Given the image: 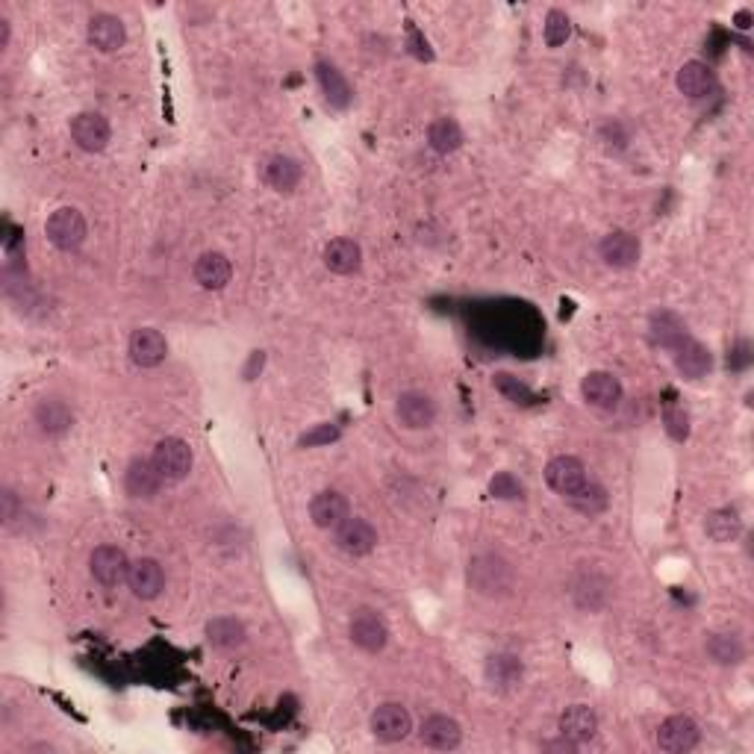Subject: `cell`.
Listing matches in <instances>:
<instances>
[{
	"mask_svg": "<svg viewBox=\"0 0 754 754\" xmlns=\"http://www.w3.org/2000/svg\"><path fill=\"white\" fill-rule=\"evenodd\" d=\"M469 584L481 595H507L513 590V566L498 554H481L469 563Z\"/></svg>",
	"mask_w": 754,
	"mask_h": 754,
	"instance_id": "6da1fadb",
	"label": "cell"
},
{
	"mask_svg": "<svg viewBox=\"0 0 754 754\" xmlns=\"http://www.w3.org/2000/svg\"><path fill=\"white\" fill-rule=\"evenodd\" d=\"M151 460H154V466H157V472H160V478L165 484H180V481L189 478L192 463H195V454H192V448H189L186 439H180V436H165V439L157 442Z\"/></svg>",
	"mask_w": 754,
	"mask_h": 754,
	"instance_id": "7a4b0ae2",
	"label": "cell"
},
{
	"mask_svg": "<svg viewBox=\"0 0 754 754\" xmlns=\"http://www.w3.org/2000/svg\"><path fill=\"white\" fill-rule=\"evenodd\" d=\"M86 233H89L86 218H83V213L77 207H59L45 221L48 242L54 245L56 251H65V254L77 251L86 242Z\"/></svg>",
	"mask_w": 754,
	"mask_h": 754,
	"instance_id": "3957f363",
	"label": "cell"
},
{
	"mask_svg": "<svg viewBox=\"0 0 754 754\" xmlns=\"http://www.w3.org/2000/svg\"><path fill=\"white\" fill-rule=\"evenodd\" d=\"M699 740L701 728L696 725L693 716H684V713H675V716L663 719L660 728H657V749L660 752L687 754L699 746Z\"/></svg>",
	"mask_w": 754,
	"mask_h": 754,
	"instance_id": "277c9868",
	"label": "cell"
},
{
	"mask_svg": "<svg viewBox=\"0 0 754 754\" xmlns=\"http://www.w3.org/2000/svg\"><path fill=\"white\" fill-rule=\"evenodd\" d=\"M369 728L380 743H401L413 731V716L404 704L398 701H383L369 719Z\"/></svg>",
	"mask_w": 754,
	"mask_h": 754,
	"instance_id": "5b68a950",
	"label": "cell"
},
{
	"mask_svg": "<svg viewBox=\"0 0 754 754\" xmlns=\"http://www.w3.org/2000/svg\"><path fill=\"white\" fill-rule=\"evenodd\" d=\"M130 557L124 554V548L118 545H98L89 557V569H92V578L101 584V587H121L127 584V575H130Z\"/></svg>",
	"mask_w": 754,
	"mask_h": 754,
	"instance_id": "8992f818",
	"label": "cell"
},
{
	"mask_svg": "<svg viewBox=\"0 0 754 754\" xmlns=\"http://www.w3.org/2000/svg\"><path fill=\"white\" fill-rule=\"evenodd\" d=\"M71 142L86 151V154H101L107 151L109 139H112V127L101 112H77L71 118Z\"/></svg>",
	"mask_w": 754,
	"mask_h": 754,
	"instance_id": "52a82bcc",
	"label": "cell"
},
{
	"mask_svg": "<svg viewBox=\"0 0 754 754\" xmlns=\"http://www.w3.org/2000/svg\"><path fill=\"white\" fill-rule=\"evenodd\" d=\"M348 634H351V643L357 648H363L366 654H377V651H383L386 643H389V625L372 607H363V610H357L351 616Z\"/></svg>",
	"mask_w": 754,
	"mask_h": 754,
	"instance_id": "ba28073f",
	"label": "cell"
},
{
	"mask_svg": "<svg viewBox=\"0 0 754 754\" xmlns=\"http://www.w3.org/2000/svg\"><path fill=\"white\" fill-rule=\"evenodd\" d=\"M545 484L551 486L557 495L572 498L575 492H581L584 486L590 484V475H587V466H584L578 457L560 454V457H554V460L545 466Z\"/></svg>",
	"mask_w": 754,
	"mask_h": 754,
	"instance_id": "9c48e42d",
	"label": "cell"
},
{
	"mask_svg": "<svg viewBox=\"0 0 754 754\" xmlns=\"http://www.w3.org/2000/svg\"><path fill=\"white\" fill-rule=\"evenodd\" d=\"M598 254H601L604 266H610V269H634L643 257V245H640V236H634L631 230H610L601 239Z\"/></svg>",
	"mask_w": 754,
	"mask_h": 754,
	"instance_id": "30bf717a",
	"label": "cell"
},
{
	"mask_svg": "<svg viewBox=\"0 0 754 754\" xmlns=\"http://www.w3.org/2000/svg\"><path fill=\"white\" fill-rule=\"evenodd\" d=\"M395 416L407 431H425L436 422V401L422 389H407L398 395Z\"/></svg>",
	"mask_w": 754,
	"mask_h": 754,
	"instance_id": "8fae6325",
	"label": "cell"
},
{
	"mask_svg": "<svg viewBox=\"0 0 754 754\" xmlns=\"http://www.w3.org/2000/svg\"><path fill=\"white\" fill-rule=\"evenodd\" d=\"M336 548L345 551L348 557H369L377 548V531L372 522L360 519V516H348L336 531Z\"/></svg>",
	"mask_w": 754,
	"mask_h": 754,
	"instance_id": "7c38bea8",
	"label": "cell"
},
{
	"mask_svg": "<svg viewBox=\"0 0 754 754\" xmlns=\"http://www.w3.org/2000/svg\"><path fill=\"white\" fill-rule=\"evenodd\" d=\"M86 39H89V45H92L95 51H101V54H115V51H121L124 42H127V27H124V21H121L118 15H112V12H98V15H92L89 24H86Z\"/></svg>",
	"mask_w": 754,
	"mask_h": 754,
	"instance_id": "4fadbf2b",
	"label": "cell"
},
{
	"mask_svg": "<svg viewBox=\"0 0 754 754\" xmlns=\"http://www.w3.org/2000/svg\"><path fill=\"white\" fill-rule=\"evenodd\" d=\"M127 354L139 369H157L168 357V342L157 327H139L127 342Z\"/></svg>",
	"mask_w": 754,
	"mask_h": 754,
	"instance_id": "5bb4252c",
	"label": "cell"
},
{
	"mask_svg": "<svg viewBox=\"0 0 754 754\" xmlns=\"http://www.w3.org/2000/svg\"><path fill=\"white\" fill-rule=\"evenodd\" d=\"M127 587L130 593L142 601H154L165 590V572H162L160 560L154 557H139L130 563V575H127Z\"/></svg>",
	"mask_w": 754,
	"mask_h": 754,
	"instance_id": "9a60e30c",
	"label": "cell"
},
{
	"mask_svg": "<svg viewBox=\"0 0 754 754\" xmlns=\"http://www.w3.org/2000/svg\"><path fill=\"white\" fill-rule=\"evenodd\" d=\"M622 380L613 372H590L581 380V395L595 410H616L622 401Z\"/></svg>",
	"mask_w": 754,
	"mask_h": 754,
	"instance_id": "2e32d148",
	"label": "cell"
},
{
	"mask_svg": "<svg viewBox=\"0 0 754 754\" xmlns=\"http://www.w3.org/2000/svg\"><path fill=\"white\" fill-rule=\"evenodd\" d=\"M419 740L428 746V749H436V752H451L463 743V728L457 719L445 716V713H433L422 722L419 728Z\"/></svg>",
	"mask_w": 754,
	"mask_h": 754,
	"instance_id": "e0dca14e",
	"label": "cell"
},
{
	"mask_svg": "<svg viewBox=\"0 0 754 754\" xmlns=\"http://www.w3.org/2000/svg\"><path fill=\"white\" fill-rule=\"evenodd\" d=\"M351 516V504L342 492L336 489H324L313 501H310V519L316 528L322 531H336L345 519Z\"/></svg>",
	"mask_w": 754,
	"mask_h": 754,
	"instance_id": "ac0fdd59",
	"label": "cell"
},
{
	"mask_svg": "<svg viewBox=\"0 0 754 754\" xmlns=\"http://www.w3.org/2000/svg\"><path fill=\"white\" fill-rule=\"evenodd\" d=\"M675 86H678L681 95H687V98H693V101H701V98H707V95L716 92V74H713V68H710L707 62L690 59V62H684V65L678 68Z\"/></svg>",
	"mask_w": 754,
	"mask_h": 754,
	"instance_id": "d6986e66",
	"label": "cell"
},
{
	"mask_svg": "<svg viewBox=\"0 0 754 754\" xmlns=\"http://www.w3.org/2000/svg\"><path fill=\"white\" fill-rule=\"evenodd\" d=\"M557 728H560V737L572 740L575 746L578 743H590L595 737V731H598V716H595V710L590 704H572V707H566L560 713Z\"/></svg>",
	"mask_w": 754,
	"mask_h": 754,
	"instance_id": "ffe728a7",
	"label": "cell"
},
{
	"mask_svg": "<svg viewBox=\"0 0 754 754\" xmlns=\"http://www.w3.org/2000/svg\"><path fill=\"white\" fill-rule=\"evenodd\" d=\"M648 336H651V342L657 345V348H663V351H678V348H684L693 336H690V330H687V324L681 322L675 313H654L651 316V324H648Z\"/></svg>",
	"mask_w": 754,
	"mask_h": 754,
	"instance_id": "44dd1931",
	"label": "cell"
},
{
	"mask_svg": "<svg viewBox=\"0 0 754 754\" xmlns=\"http://www.w3.org/2000/svg\"><path fill=\"white\" fill-rule=\"evenodd\" d=\"M192 274H195V283H198L201 289L218 292V289H224V286L230 283L233 266H230V260H227L221 251H204V254L195 260Z\"/></svg>",
	"mask_w": 754,
	"mask_h": 754,
	"instance_id": "7402d4cb",
	"label": "cell"
},
{
	"mask_svg": "<svg viewBox=\"0 0 754 754\" xmlns=\"http://www.w3.org/2000/svg\"><path fill=\"white\" fill-rule=\"evenodd\" d=\"M322 260L327 271L348 277V274H357L363 266V248L354 239H333L324 245Z\"/></svg>",
	"mask_w": 754,
	"mask_h": 754,
	"instance_id": "603a6c76",
	"label": "cell"
},
{
	"mask_svg": "<svg viewBox=\"0 0 754 754\" xmlns=\"http://www.w3.org/2000/svg\"><path fill=\"white\" fill-rule=\"evenodd\" d=\"M162 484L165 481L160 478L154 460H145V457H136L124 472V489L130 498H154Z\"/></svg>",
	"mask_w": 754,
	"mask_h": 754,
	"instance_id": "cb8c5ba5",
	"label": "cell"
},
{
	"mask_svg": "<svg viewBox=\"0 0 754 754\" xmlns=\"http://www.w3.org/2000/svg\"><path fill=\"white\" fill-rule=\"evenodd\" d=\"M316 77H319V86H322L324 101L333 109H348L351 101H354V92H351V83L345 80V74L330 65V62H319L316 65Z\"/></svg>",
	"mask_w": 754,
	"mask_h": 754,
	"instance_id": "d4e9b609",
	"label": "cell"
},
{
	"mask_svg": "<svg viewBox=\"0 0 754 754\" xmlns=\"http://www.w3.org/2000/svg\"><path fill=\"white\" fill-rule=\"evenodd\" d=\"M484 675L486 681H489V687H495V690H513V687L522 684L525 666H522V660L516 654H492L486 660Z\"/></svg>",
	"mask_w": 754,
	"mask_h": 754,
	"instance_id": "484cf974",
	"label": "cell"
},
{
	"mask_svg": "<svg viewBox=\"0 0 754 754\" xmlns=\"http://www.w3.org/2000/svg\"><path fill=\"white\" fill-rule=\"evenodd\" d=\"M675 369L684 380H701V377L710 375V369H713V354H710L707 345L690 339L684 348L675 351Z\"/></svg>",
	"mask_w": 754,
	"mask_h": 754,
	"instance_id": "4316f807",
	"label": "cell"
},
{
	"mask_svg": "<svg viewBox=\"0 0 754 754\" xmlns=\"http://www.w3.org/2000/svg\"><path fill=\"white\" fill-rule=\"evenodd\" d=\"M36 425H39V431L48 433V436H62V433H68L74 428V410L62 401V398H45V401H39V407H36Z\"/></svg>",
	"mask_w": 754,
	"mask_h": 754,
	"instance_id": "83f0119b",
	"label": "cell"
},
{
	"mask_svg": "<svg viewBox=\"0 0 754 754\" xmlns=\"http://www.w3.org/2000/svg\"><path fill=\"white\" fill-rule=\"evenodd\" d=\"M207 640L218 651H236L248 643V631L239 619L233 616H216L207 622Z\"/></svg>",
	"mask_w": 754,
	"mask_h": 754,
	"instance_id": "f1b7e54d",
	"label": "cell"
},
{
	"mask_svg": "<svg viewBox=\"0 0 754 754\" xmlns=\"http://www.w3.org/2000/svg\"><path fill=\"white\" fill-rule=\"evenodd\" d=\"M704 651L713 663L719 666H740L746 660V646L737 634L731 631H716L704 640Z\"/></svg>",
	"mask_w": 754,
	"mask_h": 754,
	"instance_id": "f546056e",
	"label": "cell"
},
{
	"mask_svg": "<svg viewBox=\"0 0 754 754\" xmlns=\"http://www.w3.org/2000/svg\"><path fill=\"white\" fill-rule=\"evenodd\" d=\"M301 177H304L301 162L292 160V157L277 154V157H271V160L266 162V183H269L274 192H280V195L295 192L298 183H301Z\"/></svg>",
	"mask_w": 754,
	"mask_h": 754,
	"instance_id": "4dcf8cb0",
	"label": "cell"
},
{
	"mask_svg": "<svg viewBox=\"0 0 754 754\" xmlns=\"http://www.w3.org/2000/svg\"><path fill=\"white\" fill-rule=\"evenodd\" d=\"M704 534L713 539V542H719V545L734 542V539L743 534V519H740V513L731 510V507L713 510V513H707V519H704Z\"/></svg>",
	"mask_w": 754,
	"mask_h": 754,
	"instance_id": "1f68e13d",
	"label": "cell"
},
{
	"mask_svg": "<svg viewBox=\"0 0 754 754\" xmlns=\"http://www.w3.org/2000/svg\"><path fill=\"white\" fill-rule=\"evenodd\" d=\"M428 145H431L436 154H454L460 151L463 145V130L454 118H436L428 127Z\"/></svg>",
	"mask_w": 754,
	"mask_h": 754,
	"instance_id": "d6a6232c",
	"label": "cell"
},
{
	"mask_svg": "<svg viewBox=\"0 0 754 754\" xmlns=\"http://www.w3.org/2000/svg\"><path fill=\"white\" fill-rule=\"evenodd\" d=\"M542 36H545V45H548V48L566 45L569 36H572V21H569V15H566L563 9H551V12L545 15Z\"/></svg>",
	"mask_w": 754,
	"mask_h": 754,
	"instance_id": "836d02e7",
	"label": "cell"
},
{
	"mask_svg": "<svg viewBox=\"0 0 754 754\" xmlns=\"http://www.w3.org/2000/svg\"><path fill=\"white\" fill-rule=\"evenodd\" d=\"M581 513H587V516H595V513H601L604 507H607V492H604V486L598 484H587L581 492H575L572 498H569Z\"/></svg>",
	"mask_w": 754,
	"mask_h": 754,
	"instance_id": "e575fe53",
	"label": "cell"
},
{
	"mask_svg": "<svg viewBox=\"0 0 754 754\" xmlns=\"http://www.w3.org/2000/svg\"><path fill=\"white\" fill-rule=\"evenodd\" d=\"M489 492H492V498H501V501H522L525 498V486L510 472H498L489 481Z\"/></svg>",
	"mask_w": 754,
	"mask_h": 754,
	"instance_id": "d590c367",
	"label": "cell"
},
{
	"mask_svg": "<svg viewBox=\"0 0 754 754\" xmlns=\"http://www.w3.org/2000/svg\"><path fill=\"white\" fill-rule=\"evenodd\" d=\"M492 383H495V389H498L507 401H513V404H531V389H528L519 377L507 375V372H498V375L492 377Z\"/></svg>",
	"mask_w": 754,
	"mask_h": 754,
	"instance_id": "8d00e7d4",
	"label": "cell"
},
{
	"mask_svg": "<svg viewBox=\"0 0 754 754\" xmlns=\"http://www.w3.org/2000/svg\"><path fill=\"white\" fill-rule=\"evenodd\" d=\"M663 425H666V433L675 439V442H687L690 439V416L681 410V407H669L663 413Z\"/></svg>",
	"mask_w": 754,
	"mask_h": 754,
	"instance_id": "74e56055",
	"label": "cell"
},
{
	"mask_svg": "<svg viewBox=\"0 0 754 754\" xmlns=\"http://www.w3.org/2000/svg\"><path fill=\"white\" fill-rule=\"evenodd\" d=\"M339 433H336V428H330V425H319L316 431H310V433H304L301 436V445H307V448H313V445H324V442H333Z\"/></svg>",
	"mask_w": 754,
	"mask_h": 754,
	"instance_id": "f35d334b",
	"label": "cell"
},
{
	"mask_svg": "<svg viewBox=\"0 0 754 754\" xmlns=\"http://www.w3.org/2000/svg\"><path fill=\"white\" fill-rule=\"evenodd\" d=\"M9 36H12V24H9V18L0 12V51L9 48Z\"/></svg>",
	"mask_w": 754,
	"mask_h": 754,
	"instance_id": "ab89813d",
	"label": "cell"
},
{
	"mask_svg": "<svg viewBox=\"0 0 754 754\" xmlns=\"http://www.w3.org/2000/svg\"><path fill=\"white\" fill-rule=\"evenodd\" d=\"M263 363H266V354H263V351H254V354H251V363H248V369H245V377L254 380V372L263 369Z\"/></svg>",
	"mask_w": 754,
	"mask_h": 754,
	"instance_id": "60d3db41",
	"label": "cell"
}]
</instances>
